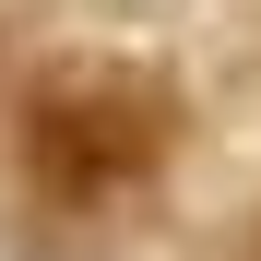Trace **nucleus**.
I'll return each mask as SVG.
<instances>
[{
  "label": "nucleus",
  "mask_w": 261,
  "mask_h": 261,
  "mask_svg": "<svg viewBox=\"0 0 261 261\" xmlns=\"http://www.w3.org/2000/svg\"><path fill=\"white\" fill-rule=\"evenodd\" d=\"M154 154H166V83L119 60H71L24 95V178L48 202H107L130 178H154Z\"/></svg>",
  "instance_id": "1"
}]
</instances>
